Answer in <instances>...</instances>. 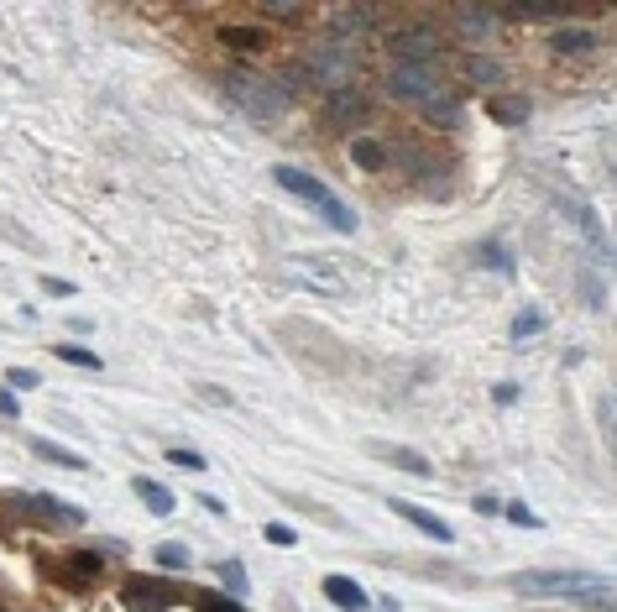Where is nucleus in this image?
<instances>
[{
	"mask_svg": "<svg viewBox=\"0 0 617 612\" xmlns=\"http://www.w3.org/2000/svg\"><path fill=\"white\" fill-rule=\"evenodd\" d=\"M319 105H325V121H330V126H346V131L372 116V100H367V89H361V84H351V89H330V95L319 100Z\"/></svg>",
	"mask_w": 617,
	"mask_h": 612,
	"instance_id": "7",
	"label": "nucleus"
},
{
	"mask_svg": "<svg viewBox=\"0 0 617 612\" xmlns=\"http://www.w3.org/2000/svg\"><path fill=\"white\" fill-rule=\"evenodd\" d=\"M393 513H398V518H408V524H414L419 534H429V539L450 544V524H445V518H434V513H424L419 503H393Z\"/></svg>",
	"mask_w": 617,
	"mask_h": 612,
	"instance_id": "11",
	"label": "nucleus"
},
{
	"mask_svg": "<svg viewBox=\"0 0 617 612\" xmlns=\"http://www.w3.org/2000/svg\"><path fill=\"white\" fill-rule=\"evenodd\" d=\"M220 42H225V48H231V53L251 58V53H262L272 37H267V32H257V27H225V32H220Z\"/></svg>",
	"mask_w": 617,
	"mask_h": 612,
	"instance_id": "14",
	"label": "nucleus"
},
{
	"mask_svg": "<svg viewBox=\"0 0 617 612\" xmlns=\"http://www.w3.org/2000/svg\"><path fill=\"white\" fill-rule=\"evenodd\" d=\"M372 456H382L387 466H403V471H414V476H434V466L419 456V450H408V445H372Z\"/></svg>",
	"mask_w": 617,
	"mask_h": 612,
	"instance_id": "12",
	"label": "nucleus"
},
{
	"mask_svg": "<svg viewBox=\"0 0 617 612\" xmlns=\"http://www.w3.org/2000/svg\"><path fill=\"white\" fill-rule=\"evenodd\" d=\"M319 586H325V597H330L340 612H372V597L361 592V586H356L351 576H325Z\"/></svg>",
	"mask_w": 617,
	"mask_h": 612,
	"instance_id": "9",
	"label": "nucleus"
},
{
	"mask_svg": "<svg viewBox=\"0 0 617 612\" xmlns=\"http://www.w3.org/2000/svg\"><path fill=\"white\" fill-rule=\"evenodd\" d=\"M157 560H163V565H168V571H184V565H189L194 555L184 550V544H163V550H157Z\"/></svg>",
	"mask_w": 617,
	"mask_h": 612,
	"instance_id": "24",
	"label": "nucleus"
},
{
	"mask_svg": "<svg viewBox=\"0 0 617 612\" xmlns=\"http://www.w3.org/2000/svg\"><path fill=\"white\" fill-rule=\"evenodd\" d=\"M565 220H576V225H581V236H586L591 246H597V252H607V231H602V220L591 215L586 204H565Z\"/></svg>",
	"mask_w": 617,
	"mask_h": 612,
	"instance_id": "18",
	"label": "nucleus"
},
{
	"mask_svg": "<svg viewBox=\"0 0 617 612\" xmlns=\"http://www.w3.org/2000/svg\"><path fill=\"white\" fill-rule=\"evenodd\" d=\"M272 178H278V189H288L293 199H304V204H314L319 215H325L340 236H351L356 231V215L346 210V199H340L325 178H314V173H304V168H272Z\"/></svg>",
	"mask_w": 617,
	"mask_h": 612,
	"instance_id": "3",
	"label": "nucleus"
},
{
	"mask_svg": "<svg viewBox=\"0 0 617 612\" xmlns=\"http://www.w3.org/2000/svg\"><path fill=\"white\" fill-rule=\"evenodd\" d=\"M283 278L304 293H319V299H346L351 293L346 267H335L330 257H283Z\"/></svg>",
	"mask_w": 617,
	"mask_h": 612,
	"instance_id": "4",
	"label": "nucleus"
},
{
	"mask_svg": "<svg viewBox=\"0 0 617 612\" xmlns=\"http://www.w3.org/2000/svg\"><path fill=\"white\" fill-rule=\"evenodd\" d=\"M351 157H356V168H367V173H382L387 168V147L377 142V136H356Z\"/></svg>",
	"mask_w": 617,
	"mask_h": 612,
	"instance_id": "17",
	"label": "nucleus"
},
{
	"mask_svg": "<svg viewBox=\"0 0 617 612\" xmlns=\"http://www.w3.org/2000/svg\"><path fill=\"white\" fill-rule=\"evenodd\" d=\"M309 74H314V84H325V95L330 89H351V84H361V53L351 42L330 37L309 53Z\"/></svg>",
	"mask_w": 617,
	"mask_h": 612,
	"instance_id": "5",
	"label": "nucleus"
},
{
	"mask_svg": "<svg viewBox=\"0 0 617 612\" xmlns=\"http://www.w3.org/2000/svg\"><path fill=\"white\" fill-rule=\"evenodd\" d=\"M42 288H48L53 299H68V293H74V283H63V278H42Z\"/></svg>",
	"mask_w": 617,
	"mask_h": 612,
	"instance_id": "30",
	"label": "nucleus"
},
{
	"mask_svg": "<svg viewBox=\"0 0 617 612\" xmlns=\"http://www.w3.org/2000/svg\"><path fill=\"white\" fill-rule=\"evenodd\" d=\"M387 53H393V63L445 68V37L434 27H424V21H408V27H398L393 37H387Z\"/></svg>",
	"mask_w": 617,
	"mask_h": 612,
	"instance_id": "6",
	"label": "nucleus"
},
{
	"mask_svg": "<svg viewBox=\"0 0 617 612\" xmlns=\"http://www.w3.org/2000/svg\"><path fill=\"white\" fill-rule=\"evenodd\" d=\"M58 361H68V367H84V372H100L105 361L95 351H84V346H58Z\"/></svg>",
	"mask_w": 617,
	"mask_h": 612,
	"instance_id": "21",
	"label": "nucleus"
},
{
	"mask_svg": "<svg viewBox=\"0 0 617 612\" xmlns=\"http://www.w3.org/2000/svg\"><path fill=\"white\" fill-rule=\"evenodd\" d=\"M544 325H550V320H544V309H523L518 320H513V340H518V346H529Z\"/></svg>",
	"mask_w": 617,
	"mask_h": 612,
	"instance_id": "20",
	"label": "nucleus"
},
{
	"mask_svg": "<svg viewBox=\"0 0 617 612\" xmlns=\"http://www.w3.org/2000/svg\"><path fill=\"white\" fill-rule=\"evenodd\" d=\"M502 513H508V518H513V524H518V529H539V513H529V508H518V503H513V508H502Z\"/></svg>",
	"mask_w": 617,
	"mask_h": 612,
	"instance_id": "28",
	"label": "nucleus"
},
{
	"mask_svg": "<svg viewBox=\"0 0 617 612\" xmlns=\"http://www.w3.org/2000/svg\"><path fill=\"white\" fill-rule=\"evenodd\" d=\"M466 79L482 84V89H487V84H502V63H492V58H482V53H471V58H466Z\"/></svg>",
	"mask_w": 617,
	"mask_h": 612,
	"instance_id": "19",
	"label": "nucleus"
},
{
	"mask_svg": "<svg viewBox=\"0 0 617 612\" xmlns=\"http://www.w3.org/2000/svg\"><path fill=\"white\" fill-rule=\"evenodd\" d=\"M121 602H126V612H168L178 602V592L168 581H142L136 576V581L121 586Z\"/></svg>",
	"mask_w": 617,
	"mask_h": 612,
	"instance_id": "8",
	"label": "nucleus"
},
{
	"mask_svg": "<svg viewBox=\"0 0 617 612\" xmlns=\"http://www.w3.org/2000/svg\"><path fill=\"white\" fill-rule=\"evenodd\" d=\"M168 461H173L178 471H204V466H210V461L199 456V450H168Z\"/></svg>",
	"mask_w": 617,
	"mask_h": 612,
	"instance_id": "25",
	"label": "nucleus"
},
{
	"mask_svg": "<svg viewBox=\"0 0 617 612\" xmlns=\"http://www.w3.org/2000/svg\"><path fill=\"white\" fill-rule=\"evenodd\" d=\"M131 492L136 497H142V503H147V513H157V518H168L178 503H173V492L163 487V482H152V476H136V482H131Z\"/></svg>",
	"mask_w": 617,
	"mask_h": 612,
	"instance_id": "13",
	"label": "nucleus"
},
{
	"mask_svg": "<svg viewBox=\"0 0 617 612\" xmlns=\"http://www.w3.org/2000/svg\"><path fill=\"white\" fill-rule=\"evenodd\" d=\"M32 456H42L48 466H68V471H89V461L79 456V450H68L58 440H32Z\"/></svg>",
	"mask_w": 617,
	"mask_h": 612,
	"instance_id": "15",
	"label": "nucleus"
},
{
	"mask_svg": "<svg viewBox=\"0 0 617 612\" xmlns=\"http://www.w3.org/2000/svg\"><path fill=\"white\" fill-rule=\"evenodd\" d=\"M487 116L502 121V126H523V121H529V100H518V95H492V100H487Z\"/></svg>",
	"mask_w": 617,
	"mask_h": 612,
	"instance_id": "16",
	"label": "nucleus"
},
{
	"mask_svg": "<svg viewBox=\"0 0 617 612\" xmlns=\"http://www.w3.org/2000/svg\"><path fill=\"white\" fill-rule=\"evenodd\" d=\"M194 607H199V612H246L241 602H231V597H215V592H204V597H194Z\"/></svg>",
	"mask_w": 617,
	"mask_h": 612,
	"instance_id": "23",
	"label": "nucleus"
},
{
	"mask_svg": "<svg viewBox=\"0 0 617 612\" xmlns=\"http://www.w3.org/2000/svg\"><path fill=\"white\" fill-rule=\"evenodd\" d=\"M471 508H476V513H502V503H497V497H476Z\"/></svg>",
	"mask_w": 617,
	"mask_h": 612,
	"instance_id": "32",
	"label": "nucleus"
},
{
	"mask_svg": "<svg viewBox=\"0 0 617 612\" xmlns=\"http://www.w3.org/2000/svg\"><path fill=\"white\" fill-rule=\"evenodd\" d=\"M262 16H272V21H304L299 6H262Z\"/></svg>",
	"mask_w": 617,
	"mask_h": 612,
	"instance_id": "29",
	"label": "nucleus"
},
{
	"mask_svg": "<svg viewBox=\"0 0 617 612\" xmlns=\"http://www.w3.org/2000/svg\"><path fill=\"white\" fill-rule=\"evenodd\" d=\"M194 503H204V508H210V513H215V518H220V513H225V503H220V497H210V492H199V497H194Z\"/></svg>",
	"mask_w": 617,
	"mask_h": 612,
	"instance_id": "31",
	"label": "nucleus"
},
{
	"mask_svg": "<svg viewBox=\"0 0 617 612\" xmlns=\"http://www.w3.org/2000/svg\"><path fill=\"white\" fill-rule=\"evenodd\" d=\"M597 32H586V27H560L555 37H550V48L560 53V58H586V53H597Z\"/></svg>",
	"mask_w": 617,
	"mask_h": 612,
	"instance_id": "10",
	"label": "nucleus"
},
{
	"mask_svg": "<svg viewBox=\"0 0 617 612\" xmlns=\"http://www.w3.org/2000/svg\"><path fill=\"white\" fill-rule=\"evenodd\" d=\"M513 592L523 597H555V602H581V607H612V581L597 571H518Z\"/></svg>",
	"mask_w": 617,
	"mask_h": 612,
	"instance_id": "1",
	"label": "nucleus"
},
{
	"mask_svg": "<svg viewBox=\"0 0 617 612\" xmlns=\"http://www.w3.org/2000/svg\"><path fill=\"white\" fill-rule=\"evenodd\" d=\"M220 84H225V100H231L246 121L278 126L288 116V89L278 79H262V74H251V68H231Z\"/></svg>",
	"mask_w": 617,
	"mask_h": 612,
	"instance_id": "2",
	"label": "nucleus"
},
{
	"mask_svg": "<svg viewBox=\"0 0 617 612\" xmlns=\"http://www.w3.org/2000/svg\"><path fill=\"white\" fill-rule=\"evenodd\" d=\"M6 382H11V388H21V393H32V388H37L42 377H37L32 367H11V372H6Z\"/></svg>",
	"mask_w": 617,
	"mask_h": 612,
	"instance_id": "26",
	"label": "nucleus"
},
{
	"mask_svg": "<svg viewBox=\"0 0 617 612\" xmlns=\"http://www.w3.org/2000/svg\"><path fill=\"white\" fill-rule=\"evenodd\" d=\"M215 576H220L225 586H231V592H246V565H241V560H220V565H215Z\"/></svg>",
	"mask_w": 617,
	"mask_h": 612,
	"instance_id": "22",
	"label": "nucleus"
},
{
	"mask_svg": "<svg viewBox=\"0 0 617 612\" xmlns=\"http://www.w3.org/2000/svg\"><path fill=\"white\" fill-rule=\"evenodd\" d=\"M267 544H278V550H288V544H299V534H293L288 524H267Z\"/></svg>",
	"mask_w": 617,
	"mask_h": 612,
	"instance_id": "27",
	"label": "nucleus"
}]
</instances>
